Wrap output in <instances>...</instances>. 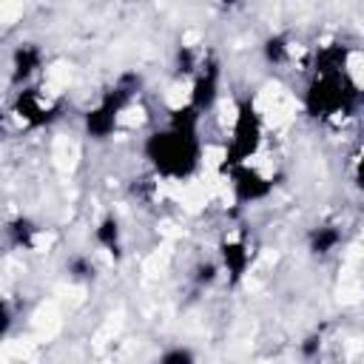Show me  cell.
<instances>
[{"label": "cell", "mask_w": 364, "mask_h": 364, "mask_svg": "<svg viewBox=\"0 0 364 364\" xmlns=\"http://www.w3.org/2000/svg\"><path fill=\"white\" fill-rule=\"evenodd\" d=\"M142 159L159 182H188L202 171V114L185 102L142 139Z\"/></svg>", "instance_id": "cell-1"}, {"label": "cell", "mask_w": 364, "mask_h": 364, "mask_svg": "<svg viewBox=\"0 0 364 364\" xmlns=\"http://www.w3.org/2000/svg\"><path fill=\"white\" fill-rule=\"evenodd\" d=\"M264 142V117L253 97L239 100L230 122V139L225 145V168L253 162Z\"/></svg>", "instance_id": "cell-4"}, {"label": "cell", "mask_w": 364, "mask_h": 364, "mask_svg": "<svg viewBox=\"0 0 364 364\" xmlns=\"http://www.w3.org/2000/svg\"><path fill=\"white\" fill-rule=\"evenodd\" d=\"M350 176H353V188L364 196V148L355 154L353 159V168H350Z\"/></svg>", "instance_id": "cell-17"}, {"label": "cell", "mask_w": 364, "mask_h": 364, "mask_svg": "<svg viewBox=\"0 0 364 364\" xmlns=\"http://www.w3.org/2000/svg\"><path fill=\"white\" fill-rule=\"evenodd\" d=\"M216 259L222 264V276L228 279V284H239L250 273L253 247H250V242L245 236L230 233V236H222V242L216 247Z\"/></svg>", "instance_id": "cell-9"}, {"label": "cell", "mask_w": 364, "mask_h": 364, "mask_svg": "<svg viewBox=\"0 0 364 364\" xmlns=\"http://www.w3.org/2000/svg\"><path fill=\"white\" fill-rule=\"evenodd\" d=\"M94 245L100 253H105L108 259H122L125 250V233H122V222L114 213H105L97 219L94 225Z\"/></svg>", "instance_id": "cell-11"}, {"label": "cell", "mask_w": 364, "mask_h": 364, "mask_svg": "<svg viewBox=\"0 0 364 364\" xmlns=\"http://www.w3.org/2000/svg\"><path fill=\"white\" fill-rule=\"evenodd\" d=\"M222 80H225L222 63L216 57H208L205 54L202 63H199V68L191 77V91H188V102L202 117H208L219 105V100H222Z\"/></svg>", "instance_id": "cell-7"}, {"label": "cell", "mask_w": 364, "mask_h": 364, "mask_svg": "<svg viewBox=\"0 0 364 364\" xmlns=\"http://www.w3.org/2000/svg\"><path fill=\"white\" fill-rule=\"evenodd\" d=\"M341 245H344V228H341L338 222H318V225H313V228L307 230V236H304L307 253H310L313 259H318V262L336 256V253L341 250Z\"/></svg>", "instance_id": "cell-10"}, {"label": "cell", "mask_w": 364, "mask_h": 364, "mask_svg": "<svg viewBox=\"0 0 364 364\" xmlns=\"http://www.w3.org/2000/svg\"><path fill=\"white\" fill-rule=\"evenodd\" d=\"M94 273H97V264H94V259H91L88 253H74V256H68V262H65V276H68L71 282H91Z\"/></svg>", "instance_id": "cell-14"}, {"label": "cell", "mask_w": 364, "mask_h": 364, "mask_svg": "<svg viewBox=\"0 0 364 364\" xmlns=\"http://www.w3.org/2000/svg\"><path fill=\"white\" fill-rule=\"evenodd\" d=\"M313 347H321V336H310V338L301 341V353H304V355H310Z\"/></svg>", "instance_id": "cell-18"}, {"label": "cell", "mask_w": 364, "mask_h": 364, "mask_svg": "<svg viewBox=\"0 0 364 364\" xmlns=\"http://www.w3.org/2000/svg\"><path fill=\"white\" fill-rule=\"evenodd\" d=\"M364 102V88L353 68H313L301 91V111L313 122H344Z\"/></svg>", "instance_id": "cell-2"}, {"label": "cell", "mask_w": 364, "mask_h": 364, "mask_svg": "<svg viewBox=\"0 0 364 364\" xmlns=\"http://www.w3.org/2000/svg\"><path fill=\"white\" fill-rule=\"evenodd\" d=\"M46 68V51L40 43L34 40H20L11 54H9V82L11 88H26L34 85V80L40 77V71Z\"/></svg>", "instance_id": "cell-8"}, {"label": "cell", "mask_w": 364, "mask_h": 364, "mask_svg": "<svg viewBox=\"0 0 364 364\" xmlns=\"http://www.w3.org/2000/svg\"><path fill=\"white\" fill-rule=\"evenodd\" d=\"M11 117L23 128H48L63 117V102L40 85H26L11 97Z\"/></svg>", "instance_id": "cell-5"}, {"label": "cell", "mask_w": 364, "mask_h": 364, "mask_svg": "<svg viewBox=\"0 0 364 364\" xmlns=\"http://www.w3.org/2000/svg\"><path fill=\"white\" fill-rule=\"evenodd\" d=\"M225 171H228V182H230V193H233L236 205H259V202L270 199L276 191V179L253 162L230 165Z\"/></svg>", "instance_id": "cell-6"}, {"label": "cell", "mask_w": 364, "mask_h": 364, "mask_svg": "<svg viewBox=\"0 0 364 364\" xmlns=\"http://www.w3.org/2000/svg\"><path fill=\"white\" fill-rule=\"evenodd\" d=\"M43 239H46V230L40 228V222H34L26 213L6 222V242L14 250H37L43 245Z\"/></svg>", "instance_id": "cell-12"}, {"label": "cell", "mask_w": 364, "mask_h": 364, "mask_svg": "<svg viewBox=\"0 0 364 364\" xmlns=\"http://www.w3.org/2000/svg\"><path fill=\"white\" fill-rule=\"evenodd\" d=\"M122 3H145V0H122Z\"/></svg>", "instance_id": "cell-19"}, {"label": "cell", "mask_w": 364, "mask_h": 364, "mask_svg": "<svg viewBox=\"0 0 364 364\" xmlns=\"http://www.w3.org/2000/svg\"><path fill=\"white\" fill-rule=\"evenodd\" d=\"M142 94V77L136 71H122L100 97L82 111V134L91 142H108L119 134L128 108Z\"/></svg>", "instance_id": "cell-3"}, {"label": "cell", "mask_w": 364, "mask_h": 364, "mask_svg": "<svg viewBox=\"0 0 364 364\" xmlns=\"http://www.w3.org/2000/svg\"><path fill=\"white\" fill-rule=\"evenodd\" d=\"M159 364H193L196 361V350H191L188 344H168L165 350L156 353Z\"/></svg>", "instance_id": "cell-15"}, {"label": "cell", "mask_w": 364, "mask_h": 364, "mask_svg": "<svg viewBox=\"0 0 364 364\" xmlns=\"http://www.w3.org/2000/svg\"><path fill=\"white\" fill-rule=\"evenodd\" d=\"M259 54L262 60L270 65V68H287L296 57V46H293V37L284 34V31H273L262 40L259 46Z\"/></svg>", "instance_id": "cell-13"}, {"label": "cell", "mask_w": 364, "mask_h": 364, "mask_svg": "<svg viewBox=\"0 0 364 364\" xmlns=\"http://www.w3.org/2000/svg\"><path fill=\"white\" fill-rule=\"evenodd\" d=\"M199 287H210L213 282H219L222 279V264H219V259H205V262H199L196 267H193V276H191Z\"/></svg>", "instance_id": "cell-16"}]
</instances>
